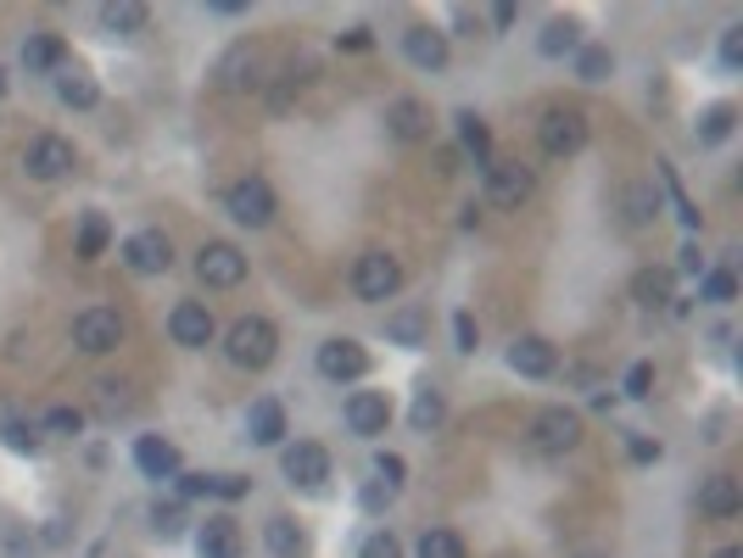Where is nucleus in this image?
<instances>
[{
  "label": "nucleus",
  "instance_id": "obj_1",
  "mask_svg": "<svg viewBox=\"0 0 743 558\" xmlns=\"http://www.w3.org/2000/svg\"><path fill=\"white\" fill-rule=\"evenodd\" d=\"M224 352H229L236 368H268L274 352H280V330H274L268 318H236V324H229Z\"/></svg>",
  "mask_w": 743,
  "mask_h": 558
},
{
  "label": "nucleus",
  "instance_id": "obj_2",
  "mask_svg": "<svg viewBox=\"0 0 743 558\" xmlns=\"http://www.w3.org/2000/svg\"><path fill=\"white\" fill-rule=\"evenodd\" d=\"M537 140L548 157H576L587 146V118L576 107H548L542 123H537Z\"/></svg>",
  "mask_w": 743,
  "mask_h": 558
},
{
  "label": "nucleus",
  "instance_id": "obj_3",
  "mask_svg": "<svg viewBox=\"0 0 743 558\" xmlns=\"http://www.w3.org/2000/svg\"><path fill=\"white\" fill-rule=\"evenodd\" d=\"M224 207H229V218L236 223H247V229H263L268 218H274V184L268 179H236L229 184V196H224Z\"/></svg>",
  "mask_w": 743,
  "mask_h": 558
},
{
  "label": "nucleus",
  "instance_id": "obj_4",
  "mask_svg": "<svg viewBox=\"0 0 743 558\" xmlns=\"http://www.w3.org/2000/svg\"><path fill=\"white\" fill-rule=\"evenodd\" d=\"M397 286H403L397 257H386V252H363V257H358V268H352V291H358L363 302H392Z\"/></svg>",
  "mask_w": 743,
  "mask_h": 558
},
{
  "label": "nucleus",
  "instance_id": "obj_5",
  "mask_svg": "<svg viewBox=\"0 0 743 558\" xmlns=\"http://www.w3.org/2000/svg\"><path fill=\"white\" fill-rule=\"evenodd\" d=\"M118 341H123V318H118L112 307H84V313L73 318V347H79V352L101 357V352H112Z\"/></svg>",
  "mask_w": 743,
  "mask_h": 558
},
{
  "label": "nucleus",
  "instance_id": "obj_6",
  "mask_svg": "<svg viewBox=\"0 0 743 558\" xmlns=\"http://www.w3.org/2000/svg\"><path fill=\"white\" fill-rule=\"evenodd\" d=\"M196 274H202L207 291H229V286H241V279H247V257H241V246L213 241V246L196 252Z\"/></svg>",
  "mask_w": 743,
  "mask_h": 558
},
{
  "label": "nucleus",
  "instance_id": "obj_7",
  "mask_svg": "<svg viewBox=\"0 0 743 558\" xmlns=\"http://www.w3.org/2000/svg\"><path fill=\"white\" fill-rule=\"evenodd\" d=\"M123 268L129 274H163L168 263H173V246H168V235L163 229H134V235L123 241Z\"/></svg>",
  "mask_w": 743,
  "mask_h": 558
},
{
  "label": "nucleus",
  "instance_id": "obj_8",
  "mask_svg": "<svg viewBox=\"0 0 743 558\" xmlns=\"http://www.w3.org/2000/svg\"><path fill=\"white\" fill-rule=\"evenodd\" d=\"M531 441H537L542 452H571V447L582 441V413H571V408H542L537 425H531Z\"/></svg>",
  "mask_w": 743,
  "mask_h": 558
},
{
  "label": "nucleus",
  "instance_id": "obj_9",
  "mask_svg": "<svg viewBox=\"0 0 743 558\" xmlns=\"http://www.w3.org/2000/svg\"><path fill=\"white\" fill-rule=\"evenodd\" d=\"M23 168L34 173V179H62L68 168H73V140H62V134H39V140H28V157H23Z\"/></svg>",
  "mask_w": 743,
  "mask_h": 558
},
{
  "label": "nucleus",
  "instance_id": "obj_10",
  "mask_svg": "<svg viewBox=\"0 0 743 558\" xmlns=\"http://www.w3.org/2000/svg\"><path fill=\"white\" fill-rule=\"evenodd\" d=\"M531 196V168L526 162H487V202L492 207H520Z\"/></svg>",
  "mask_w": 743,
  "mask_h": 558
},
{
  "label": "nucleus",
  "instance_id": "obj_11",
  "mask_svg": "<svg viewBox=\"0 0 743 558\" xmlns=\"http://www.w3.org/2000/svg\"><path fill=\"white\" fill-rule=\"evenodd\" d=\"M319 375H324V380H363V375H369V352H363L358 341H347V336L324 341V347H319Z\"/></svg>",
  "mask_w": 743,
  "mask_h": 558
},
{
  "label": "nucleus",
  "instance_id": "obj_12",
  "mask_svg": "<svg viewBox=\"0 0 743 558\" xmlns=\"http://www.w3.org/2000/svg\"><path fill=\"white\" fill-rule=\"evenodd\" d=\"M280 470H286L291 486H324L331 481V452H324L319 441H297V447H286Z\"/></svg>",
  "mask_w": 743,
  "mask_h": 558
},
{
  "label": "nucleus",
  "instance_id": "obj_13",
  "mask_svg": "<svg viewBox=\"0 0 743 558\" xmlns=\"http://www.w3.org/2000/svg\"><path fill=\"white\" fill-rule=\"evenodd\" d=\"M168 336L179 341V347H207L213 341V313H207V302H179L173 313H168Z\"/></svg>",
  "mask_w": 743,
  "mask_h": 558
},
{
  "label": "nucleus",
  "instance_id": "obj_14",
  "mask_svg": "<svg viewBox=\"0 0 743 558\" xmlns=\"http://www.w3.org/2000/svg\"><path fill=\"white\" fill-rule=\"evenodd\" d=\"M347 425H352V436H386L392 402H386L381 391H352V397H347Z\"/></svg>",
  "mask_w": 743,
  "mask_h": 558
},
{
  "label": "nucleus",
  "instance_id": "obj_15",
  "mask_svg": "<svg viewBox=\"0 0 743 558\" xmlns=\"http://www.w3.org/2000/svg\"><path fill=\"white\" fill-rule=\"evenodd\" d=\"M553 347L542 341V336H520L515 347H508V368H515V375H526V380H548L553 375Z\"/></svg>",
  "mask_w": 743,
  "mask_h": 558
},
{
  "label": "nucleus",
  "instance_id": "obj_16",
  "mask_svg": "<svg viewBox=\"0 0 743 558\" xmlns=\"http://www.w3.org/2000/svg\"><path fill=\"white\" fill-rule=\"evenodd\" d=\"M196 553L202 558H241V525L229 514H213L202 531H196Z\"/></svg>",
  "mask_w": 743,
  "mask_h": 558
},
{
  "label": "nucleus",
  "instance_id": "obj_17",
  "mask_svg": "<svg viewBox=\"0 0 743 558\" xmlns=\"http://www.w3.org/2000/svg\"><path fill=\"white\" fill-rule=\"evenodd\" d=\"M134 463H141V475H152V481H173L179 475V447L163 441V436H141L134 441Z\"/></svg>",
  "mask_w": 743,
  "mask_h": 558
},
{
  "label": "nucleus",
  "instance_id": "obj_18",
  "mask_svg": "<svg viewBox=\"0 0 743 558\" xmlns=\"http://www.w3.org/2000/svg\"><path fill=\"white\" fill-rule=\"evenodd\" d=\"M403 51H408L414 68H426V73H442V68H447V39H442L436 28H408V34H403Z\"/></svg>",
  "mask_w": 743,
  "mask_h": 558
},
{
  "label": "nucleus",
  "instance_id": "obj_19",
  "mask_svg": "<svg viewBox=\"0 0 743 558\" xmlns=\"http://www.w3.org/2000/svg\"><path fill=\"white\" fill-rule=\"evenodd\" d=\"M386 129H392L397 140H408V146H414V140H426V134H431V107L403 96V101H392V107H386Z\"/></svg>",
  "mask_w": 743,
  "mask_h": 558
},
{
  "label": "nucleus",
  "instance_id": "obj_20",
  "mask_svg": "<svg viewBox=\"0 0 743 558\" xmlns=\"http://www.w3.org/2000/svg\"><path fill=\"white\" fill-rule=\"evenodd\" d=\"M247 430H252L257 447H280V436H286V408L274 402V397H257L252 413H247Z\"/></svg>",
  "mask_w": 743,
  "mask_h": 558
},
{
  "label": "nucleus",
  "instance_id": "obj_21",
  "mask_svg": "<svg viewBox=\"0 0 743 558\" xmlns=\"http://www.w3.org/2000/svg\"><path fill=\"white\" fill-rule=\"evenodd\" d=\"M699 508L710 520H732L738 508H743V492H738V481L732 475H710L705 486H699Z\"/></svg>",
  "mask_w": 743,
  "mask_h": 558
},
{
  "label": "nucleus",
  "instance_id": "obj_22",
  "mask_svg": "<svg viewBox=\"0 0 743 558\" xmlns=\"http://www.w3.org/2000/svg\"><path fill=\"white\" fill-rule=\"evenodd\" d=\"M62 57H68L62 34H28V39H23V68H28V73H57Z\"/></svg>",
  "mask_w": 743,
  "mask_h": 558
},
{
  "label": "nucleus",
  "instance_id": "obj_23",
  "mask_svg": "<svg viewBox=\"0 0 743 558\" xmlns=\"http://www.w3.org/2000/svg\"><path fill=\"white\" fill-rule=\"evenodd\" d=\"M386 336H392L397 347H426V336H431L426 307H397V313L386 318Z\"/></svg>",
  "mask_w": 743,
  "mask_h": 558
},
{
  "label": "nucleus",
  "instance_id": "obj_24",
  "mask_svg": "<svg viewBox=\"0 0 743 558\" xmlns=\"http://www.w3.org/2000/svg\"><path fill=\"white\" fill-rule=\"evenodd\" d=\"M218 84H224V89H247V84H257V51H252V45H236V51L218 62Z\"/></svg>",
  "mask_w": 743,
  "mask_h": 558
},
{
  "label": "nucleus",
  "instance_id": "obj_25",
  "mask_svg": "<svg viewBox=\"0 0 743 558\" xmlns=\"http://www.w3.org/2000/svg\"><path fill=\"white\" fill-rule=\"evenodd\" d=\"M263 542H268L274 558H302V553H308V536H302L297 520H268V525H263Z\"/></svg>",
  "mask_w": 743,
  "mask_h": 558
},
{
  "label": "nucleus",
  "instance_id": "obj_26",
  "mask_svg": "<svg viewBox=\"0 0 743 558\" xmlns=\"http://www.w3.org/2000/svg\"><path fill=\"white\" fill-rule=\"evenodd\" d=\"M671 286H676L671 268H643V274L632 279V296H637L643 307H666V302H676V296H671Z\"/></svg>",
  "mask_w": 743,
  "mask_h": 558
},
{
  "label": "nucleus",
  "instance_id": "obj_27",
  "mask_svg": "<svg viewBox=\"0 0 743 558\" xmlns=\"http://www.w3.org/2000/svg\"><path fill=\"white\" fill-rule=\"evenodd\" d=\"M107 241H112L107 218H101V213H84V218H79V257H84V263H96V257L107 252Z\"/></svg>",
  "mask_w": 743,
  "mask_h": 558
},
{
  "label": "nucleus",
  "instance_id": "obj_28",
  "mask_svg": "<svg viewBox=\"0 0 743 558\" xmlns=\"http://www.w3.org/2000/svg\"><path fill=\"white\" fill-rule=\"evenodd\" d=\"M57 96H62V107L89 112V107H96L101 89H96V78H84V73H62V78H57Z\"/></svg>",
  "mask_w": 743,
  "mask_h": 558
},
{
  "label": "nucleus",
  "instance_id": "obj_29",
  "mask_svg": "<svg viewBox=\"0 0 743 558\" xmlns=\"http://www.w3.org/2000/svg\"><path fill=\"white\" fill-rule=\"evenodd\" d=\"M453 123H458V146L470 151L476 162H487V151H492V129H487V123H481L476 112H458Z\"/></svg>",
  "mask_w": 743,
  "mask_h": 558
},
{
  "label": "nucleus",
  "instance_id": "obj_30",
  "mask_svg": "<svg viewBox=\"0 0 743 558\" xmlns=\"http://www.w3.org/2000/svg\"><path fill=\"white\" fill-rule=\"evenodd\" d=\"M615 73V57H610V45H582L576 51V78H587V84H603Z\"/></svg>",
  "mask_w": 743,
  "mask_h": 558
},
{
  "label": "nucleus",
  "instance_id": "obj_31",
  "mask_svg": "<svg viewBox=\"0 0 743 558\" xmlns=\"http://www.w3.org/2000/svg\"><path fill=\"white\" fill-rule=\"evenodd\" d=\"M537 51H542V57H571V51H582V39H576V23L553 17V23L542 28V39H537Z\"/></svg>",
  "mask_w": 743,
  "mask_h": 558
},
{
  "label": "nucleus",
  "instance_id": "obj_32",
  "mask_svg": "<svg viewBox=\"0 0 743 558\" xmlns=\"http://www.w3.org/2000/svg\"><path fill=\"white\" fill-rule=\"evenodd\" d=\"M146 7H134V0H118V7H101V28H112V34H141L146 28Z\"/></svg>",
  "mask_w": 743,
  "mask_h": 558
},
{
  "label": "nucleus",
  "instance_id": "obj_33",
  "mask_svg": "<svg viewBox=\"0 0 743 558\" xmlns=\"http://www.w3.org/2000/svg\"><path fill=\"white\" fill-rule=\"evenodd\" d=\"M732 123H738L732 107H710V112L699 118V146H721V140L732 134Z\"/></svg>",
  "mask_w": 743,
  "mask_h": 558
},
{
  "label": "nucleus",
  "instance_id": "obj_34",
  "mask_svg": "<svg viewBox=\"0 0 743 558\" xmlns=\"http://www.w3.org/2000/svg\"><path fill=\"white\" fill-rule=\"evenodd\" d=\"M442 413H447V402H442V391H420V397H414V430H436L442 425Z\"/></svg>",
  "mask_w": 743,
  "mask_h": 558
},
{
  "label": "nucleus",
  "instance_id": "obj_35",
  "mask_svg": "<svg viewBox=\"0 0 743 558\" xmlns=\"http://www.w3.org/2000/svg\"><path fill=\"white\" fill-rule=\"evenodd\" d=\"M420 558H464V542L453 531H426L420 536Z\"/></svg>",
  "mask_w": 743,
  "mask_h": 558
},
{
  "label": "nucleus",
  "instance_id": "obj_36",
  "mask_svg": "<svg viewBox=\"0 0 743 558\" xmlns=\"http://www.w3.org/2000/svg\"><path fill=\"white\" fill-rule=\"evenodd\" d=\"M626 213H632V223H648V218L660 213L655 191H648V184H632V191H626Z\"/></svg>",
  "mask_w": 743,
  "mask_h": 558
},
{
  "label": "nucleus",
  "instance_id": "obj_37",
  "mask_svg": "<svg viewBox=\"0 0 743 558\" xmlns=\"http://www.w3.org/2000/svg\"><path fill=\"white\" fill-rule=\"evenodd\" d=\"M732 296H738V279H732L727 268H710V274H705V302H721V307H727Z\"/></svg>",
  "mask_w": 743,
  "mask_h": 558
},
{
  "label": "nucleus",
  "instance_id": "obj_38",
  "mask_svg": "<svg viewBox=\"0 0 743 558\" xmlns=\"http://www.w3.org/2000/svg\"><path fill=\"white\" fill-rule=\"evenodd\" d=\"M0 436H7L12 452H34V447H39V436H34L28 418H7V425H0Z\"/></svg>",
  "mask_w": 743,
  "mask_h": 558
},
{
  "label": "nucleus",
  "instance_id": "obj_39",
  "mask_svg": "<svg viewBox=\"0 0 743 558\" xmlns=\"http://www.w3.org/2000/svg\"><path fill=\"white\" fill-rule=\"evenodd\" d=\"M45 430H57V436H79V430H84V413H79V408H51V413H45Z\"/></svg>",
  "mask_w": 743,
  "mask_h": 558
},
{
  "label": "nucleus",
  "instance_id": "obj_40",
  "mask_svg": "<svg viewBox=\"0 0 743 558\" xmlns=\"http://www.w3.org/2000/svg\"><path fill=\"white\" fill-rule=\"evenodd\" d=\"M358 558H403V542H397L392 531H375V536L358 547Z\"/></svg>",
  "mask_w": 743,
  "mask_h": 558
},
{
  "label": "nucleus",
  "instance_id": "obj_41",
  "mask_svg": "<svg viewBox=\"0 0 743 558\" xmlns=\"http://www.w3.org/2000/svg\"><path fill=\"white\" fill-rule=\"evenodd\" d=\"M179 525H184V514H179L173 502H157V508H152V531H157V536H179Z\"/></svg>",
  "mask_w": 743,
  "mask_h": 558
},
{
  "label": "nucleus",
  "instance_id": "obj_42",
  "mask_svg": "<svg viewBox=\"0 0 743 558\" xmlns=\"http://www.w3.org/2000/svg\"><path fill=\"white\" fill-rule=\"evenodd\" d=\"M648 386H655V363H632L626 368V397H648Z\"/></svg>",
  "mask_w": 743,
  "mask_h": 558
},
{
  "label": "nucleus",
  "instance_id": "obj_43",
  "mask_svg": "<svg viewBox=\"0 0 743 558\" xmlns=\"http://www.w3.org/2000/svg\"><path fill=\"white\" fill-rule=\"evenodd\" d=\"M252 486L241 481V475H213V497H224V502H241Z\"/></svg>",
  "mask_w": 743,
  "mask_h": 558
},
{
  "label": "nucleus",
  "instance_id": "obj_44",
  "mask_svg": "<svg viewBox=\"0 0 743 558\" xmlns=\"http://www.w3.org/2000/svg\"><path fill=\"white\" fill-rule=\"evenodd\" d=\"M453 336H458V352H476V341H481V336H476V318H470V313H453Z\"/></svg>",
  "mask_w": 743,
  "mask_h": 558
},
{
  "label": "nucleus",
  "instance_id": "obj_45",
  "mask_svg": "<svg viewBox=\"0 0 743 558\" xmlns=\"http://www.w3.org/2000/svg\"><path fill=\"white\" fill-rule=\"evenodd\" d=\"M721 62H727V68L743 62V28H727V34H721Z\"/></svg>",
  "mask_w": 743,
  "mask_h": 558
},
{
  "label": "nucleus",
  "instance_id": "obj_46",
  "mask_svg": "<svg viewBox=\"0 0 743 558\" xmlns=\"http://www.w3.org/2000/svg\"><path fill=\"white\" fill-rule=\"evenodd\" d=\"M626 452H632V463H660V441H648V436H632Z\"/></svg>",
  "mask_w": 743,
  "mask_h": 558
},
{
  "label": "nucleus",
  "instance_id": "obj_47",
  "mask_svg": "<svg viewBox=\"0 0 743 558\" xmlns=\"http://www.w3.org/2000/svg\"><path fill=\"white\" fill-rule=\"evenodd\" d=\"M375 475H386V486L397 492V481H403V458H397V452H381V458H375Z\"/></svg>",
  "mask_w": 743,
  "mask_h": 558
},
{
  "label": "nucleus",
  "instance_id": "obj_48",
  "mask_svg": "<svg viewBox=\"0 0 743 558\" xmlns=\"http://www.w3.org/2000/svg\"><path fill=\"white\" fill-rule=\"evenodd\" d=\"M179 497H213V475H179Z\"/></svg>",
  "mask_w": 743,
  "mask_h": 558
},
{
  "label": "nucleus",
  "instance_id": "obj_49",
  "mask_svg": "<svg viewBox=\"0 0 743 558\" xmlns=\"http://www.w3.org/2000/svg\"><path fill=\"white\" fill-rule=\"evenodd\" d=\"M369 45H375V34H369V28H347L341 34V51H369Z\"/></svg>",
  "mask_w": 743,
  "mask_h": 558
},
{
  "label": "nucleus",
  "instance_id": "obj_50",
  "mask_svg": "<svg viewBox=\"0 0 743 558\" xmlns=\"http://www.w3.org/2000/svg\"><path fill=\"white\" fill-rule=\"evenodd\" d=\"M386 502H392V486H369L363 492V508H386Z\"/></svg>",
  "mask_w": 743,
  "mask_h": 558
},
{
  "label": "nucleus",
  "instance_id": "obj_51",
  "mask_svg": "<svg viewBox=\"0 0 743 558\" xmlns=\"http://www.w3.org/2000/svg\"><path fill=\"white\" fill-rule=\"evenodd\" d=\"M682 268H687V274H699V268H705V257H699V246H693V241L682 246Z\"/></svg>",
  "mask_w": 743,
  "mask_h": 558
},
{
  "label": "nucleus",
  "instance_id": "obj_52",
  "mask_svg": "<svg viewBox=\"0 0 743 558\" xmlns=\"http://www.w3.org/2000/svg\"><path fill=\"white\" fill-rule=\"evenodd\" d=\"M101 408H123V386H112V380H101Z\"/></svg>",
  "mask_w": 743,
  "mask_h": 558
},
{
  "label": "nucleus",
  "instance_id": "obj_53",
  "mask_svg": "<svg viewBox=\"0 0 743 558\" xmlns=\"http://www.w3.org/2000/svg\"><path fill=\"white\" fill-rule=\"evenodd\" d=\"M716 558H743V553H738V547H721V553H716Z\"/></svg>",
  "mask_w": 743,
  "mask_h": 558
},
{
  "label": "nucleus",
  "instance_id": "obj_54",
  "mask_svg": "<svg viewBox=\"0 0 743 558\" xmlns=\"http://www.w3.org/2000/svg\"><path fill=\"white\" fill-rule=\"evenodd\" d=\"M576 558H603V553H576Z\"/></svg>",
  "mask_w": 743,
  "mask_h": 558
},
{
  "label": "nucleus",
  "instance_id": "obj_55",
  "mask_svg": "<svg viewBox=\"0 0 743 558\" xmlns=\"http://www.w3.org/2000/svg\"><path fill=\"white\" fill-rule=\"evenodd\" d=\"M0 89H7V73H0Z\"/></svg>",
  "mask_w": 743,
  "mask_h": 558
}]
</instances>
